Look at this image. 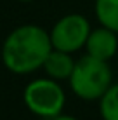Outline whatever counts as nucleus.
<instances>
[{
	"instance_id": "1",
	"label": "nucleus",
	"mask_w": 118,
	"mask_h": 120,
	"mask_svg": "<svg viewBox=\"0 0 118 120\" xmlns=\"http://www.w3.org/2000/svg\"><path fill=\"white\" fill-rule=\"evenodd\" d=\"M52 51L50 35L38 24H21L5 37L0 49L2 63L14 75L40 70Z\"/></svg>"
},
{
	"instance_id": "2",
	"label": "nucleus",
	"mask_w": 118,
	"mask_h": 120,
	"mask_svg": "<svg viewBox=\"0 0 118 120\" xmlns=\"http://www.w3.org/2000/svg\"><path fill=\"white\" fill-rule=\"evenodd\" d=\"M68 82H70V89L76 98L83 101H99L101 96L113 84L109 61H103L85 54L80 59H76L75 70L68 78Z\"/></svg>"
},
{
	"instance_id": "3",
	"label": "nucleus",
	"mask_w": 118,
	"mask_h": 120,
	"mask_svg": "<svg viewBox=\"0 0 118 120\" xmlns=\"http://www.w3.org/2000/svg\"><path fill=\"white\" fill-rule=\"evenodd\" d=\"M23 101L24 106L33 115L50 120L63 113L66 105V94H64V89L59 85V80L42 77L31 80L24 87Z\"/></svg>"
},
{
	"instance_id": "4",
	"label": "nucleus",
	"mask_w": 118,
	"mask_h": 120,
	"mask_svg": "<svg viewBox=\"0 0 118 120\" xmlns=\"http://www.w3.org/2000/svg\"><path fill=\"white\" fill-rule=\"evenodd\" d=\"M90 23L82 14H66L59 18L50 28V42L54 49L66 52H76L80 49H85L87 38L90 35Z\"/></svg>"
},
{
	"instance_id": "5",
	"label": "nucleus",
	"mask_w": 118,
	"mask_h": 120,
	"mask_svg": "<svg viewBox=\"0 0 118 120\" xmlns=\"http://www.w3.org/2000/svg\"><path fill=\"white\" fill-rule=\"evenodd\" d=\"M118 52V33L106 26L90 30V35L85 44V54L94 56L97 59L109 61Z\"/></svg>"
},
{
	"instance_id": "6",
	"label": "nucleus",
	"mask_w": 118,
	"mask_h": 120,
	"mask_svg": "<svg viewBox=\"0 0 118 120\" xmlns=\"http://www.w3.org/2000/svg\"><path fill=\"white\" fill-rule=\"evenodd\" d=\"M75 63L76 61L71 57V52L52 47L42 68L45 70V75L54 80H68L75 70Z\"/></svg>"
},
{
	"instance_id": "7",
	"label": "nucleus",
	"mask_w": 118,
	"mask_h": 120,
	"mask_svg": "<svg viewBox=\"0 0 118 120\" xmlns=\"http://www.w3.org/2000/svg\"><path fill=\"white\" fill-rule=\"evenodd\" d=\"M94 12L101 26L118 33V0H96Z\"/></svg>"
},
{
	"instance_id": "8",
	"label": "nucleus",
	"mask_w": 118,
	"mask_h": 120,
	"mask_svg": "<svg viewBox=\"0 0 118 120\" xmlns=\"http://www.w3.org/2000/svg\"><path fill=\"white\" fill-rule=\"evenodd\" d=\"M99 113L103 120H118V82L111 84L109 89L101 96Z\"/></svg>"
},
{
	"instance_id": "9",
	"label": "nucleus",
	"mask_w": 118,
	"mask_h": 120,
	"mask_svg": "<svg viewBox=\"0 0 118 120\" xmlns=\"http://www.w3.org/2000/svg\"><path fill=\"white\" fill-rule=\"evenodd\" d=\"M50 120H78V118H75V117H71V115H57V117H54V118H50Z\"/></svg>"
},
{
	"instance_id": "10",
	"label": "nucleus",
	"mask_w": 118,
	"mask_h": 120,
	"mask_svg": "<svg viewBox=\"0 0 118 120\" xmlns=\"http://www.w3.org/2000/svg\"><path fill=\"white\" fill-rule=\"evenodd\" d=\"M18 2H33V0H18Z\"/></svg>"
}]
</instances>
